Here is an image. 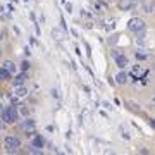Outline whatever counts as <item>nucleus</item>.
<instances>
[{
  "label": "nucleus",
  "mask_w": 155,
  "mask_h": 155,
  "mask_svg": "<svg viewBox=\"0 0 155 155\" xmlns=\"http://www.w3.org/2000/svg\"><path fill=\"white\" fill-rule=\"evenodd\" d=\"M3 147H5V150H7L9 154H14V152H17L21 148V140L16 138V136H5Z\"/></svg>",
  "instance_id": "f257e3e1"
},
{
  "label": "nucleus",
  "mask_w": 155,
  "mask_h": 155,
  "mask_svg": "<svg viewBox=\"0 0 155 155\" xmlns=\"http://www.w3.org/2000/svg\"><path fill=\"white\" fill-rule=\"evenodd\" d=\"M2 119L5 121V122H16V119H17V112H16V109L14 107H5V109H2Z\"/></svg>",
  "instance_id": "f03ea898"
},
{
  "label": "nucleus",
  "mask_w": 155,
  "mask_h": 155,
  "mask_svg": "<svg viewBox=\"0 0 155 155\" xmlns=\"http://www.w3.org/2000/svg\"><path fill=\"white\" fill-rule=\"evenodd\" d=\"M128 29L129 31H135V33H140L145 29V21L140 19V17H133V19L128 22Z\"/></svg>",
  "instance_id": "7ed1b4c3"
},
{
  "label": "nucleus",
  "mask_w": 155,
  "mask_h": 155,
  "mask_svg": "<svg viewBox=\"0 0 155 155\" xmlns=\"http://www.w3.org/2000/svg\"><path fill=\"white\" fill-rule=\"evenodd\" d=\"M112 55H114L116 64L121 67V69H124V67L128 66V57H126L124 54H119V50H112Z\"/></svg>",
  "instance_id": "20e7f679"
},
{
  "label": "nucleus",
  "mask_w": 155,
  "mask_h": 155,
  "mask_svg": "<svg viewBox=\"0 0 155 155\" xmlns=\"http://www.w3.org/2000/svg\"><path fill=\"white\" fill-rule=\"evenodd\" d=\"M52 38L55 40V41H62V40H64V33H62L60 29H57V28H54V29H52Z\"/></svg>",
  "instance_id": "39448f33"
},
{
  "label": "nucleus",
  "mask_w": 155,
  "mask_h": 155,
  "mask_svg": "<svg viewBox=\"0 0 155 155\" xmlns=\"http://www.w3.org/2000/svg\"><path fill=\"white\" fill-rule=\"evenodd\" d=\"M43 145H45V141H43V138H41V136H35V138H33V147H36V148H43Z\"/></svg>",
  "instance_id": "423d86ee"
},
{
  "label": "nucleus",
  "mask_w": 155,
  "mask_h": 155,
  "mask_svg": "<svg viewBox=\"0 0 155 155\" xmlns=\"http://www.w3.org/2000/svg\"><path fill=\"white\" fill-rule=\"evenodd\" d=\"M116 81L119 83V84H124V83L128 81V74H126L124 71H122V73H119V74L116 76Z\"/></svg>",
  "instance_id": "0eeeda50"
},
{
  "label": "nucleus",
  "mask_w": 155,
  "mask_h": 155,
  "mask_svg": "<svg viewBox=\"0 0 155 155\" xmlns=\"http://www.w3.org/2000/svg\"><path fill=\"white\" fill-rule=\"evenodd\" d=\"M22 129H24V131H35V122H33V121H26V122L22 124Z\"/></svg>",
  "instance_id": "6e6552de"
},
{
  "label": "nucleus",
  "mask_w": 155,
  "mask_h": 155,
  "mask_svg": "<svg viewBox=\"0 0 155 155\" xmlns=\"http://www.w3.org/2000/svg\"><path fill=\"white\" fill-rule=\"evenodd\" d=\"M24 81H26V74H19V76H16V79L12 83H14V86H21Z\"/></svg>",
  "instance_id": "1a4fd4ad"
},
{
  "label": "nucleus",
  "mask_w": 155,
  "mask_h": 155,
  "mask_svg": "<svg viewBox=\"0 0 155 155\" xmlns=\"http://www.w3.org/2000/svg\"><path fill=\"white\" fill-rule=\"evenodd\" d=\"M3 69H7L9 73H14V71H16V66H14V62L7 60V62H3Z\"/></svg>",
  "instance_id": "9d476101"
},
{
  "label": "nucleus",
  "mask_w": 155,
  "mask_h": 155,
  "mask_svg": "<svg viewBox=\"0 0 155 155\" xmlns=\"http://www.w3.org/2000/svg\"><path fill=\"white\" fill-rule=\"evenodd\" d=\"M26 93H28V90H26L22 84H21V86H16V97H24Z\"/></svg>",
  "instance_id": "9b49d317"
},
{
  "label": "nucleus",
  "mask_w": 155,
  "mask_h": 155,
  "mask_svg": "<svg viewBox=\"0 0 155 155\" xmlns=\"http://www.w3.org/2000/svg\"><path fill=\"white\" fill-rule=\"evenodd\" d=\"M9 78H10V73L2 67V69H0V79H9Z\"/></svg>",
  "instance_id": "f8f14e48"
},
{
  "label": "nucleus",
  "mask_w": 155,
  "mask_h": 155,
  "mask_svg": "<svg viewBox=\"0 0 155 155\" xmlns=\"http://www.w3.org/2000/svg\"><path fill=\"white\" fill-rule=\"evenodd\" d=\"M28 67H29V64H28V62H22V64H21V69H22V71H26Z\"/></svg>",
  "instance_id": "ddd939ff"
},
{
  "label": "nucleus",
  "mask_w": 155,
  "mask_h": 155,
  "mask_svg": "<svg viewBox=\"0 0 155 155\" xmlns=\"http://www.w3.org/2000/svg\"><path fill=\"white\" fill-rule=\"evenodd\" d=\"M0 112H2V102H0Z\"/></svg>",
  "instance_id": "4468645a"
},
{
  "label": "nucleus",
  "mask_w": 155,
  "mask_h": 155,
  "mask_svg": "<svg viewBox=\"0 0 155 155\" xmlns=\"http://www.w3.org/2000/svg\"><path fill=\"white\" fill-rule=\"evenodd\" d=\"M0 38H2V36H0Z\"/></svg>",
  "instance_id": "2eb2a0df"
}]
</instances>
